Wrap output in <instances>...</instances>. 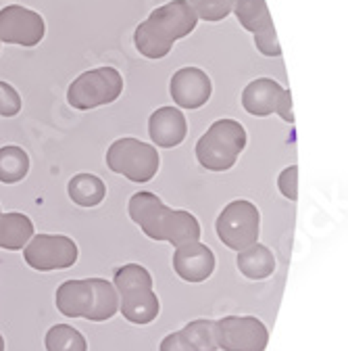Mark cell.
<instances>
[{
    "label": "cell",
    "mask_w": 348,
    "mask_h": 351,
    "mask_svg": "<svg viewBox=\"0 0 348 351\" xmlns=\"http://www.w3.org/2000/svg\"><path fill=\"white\" fill-rule=\"evenodd\" d=\"M148 134L150 141L161 149H173L184 143L188 134V123L180 109L176 107H161L148 119Z\"/></svg>",
    "instance_id": "9a60e30c"
},
{
    "label": "cell",
    "mask_w": 348,
    "mask_h": 351,
    "mask_svg": "<svg viewBox=\"0 0 348 351\" xmlns=\"http://www.w3.org/2000/svg\"><path fill=\"white\" fill-rule=\"evenodd\" d=\"M198 19L204 21H224L232 13L234 0H188Z\"/></svg>",
    "instance_id": "603a6c76"
},
{
    "label": "cell",
    "mask_w": 348,
    "mask_h": 351,
    "mask_svg": "<svg viewBox=\"0 0 348 351\" xmlns=\"http://www.w3.org/2000/svg\"><path fill=\"white\" fill-rule=\"evenodd\" d=\"M129 217L152 241H165L173 247L200 241L198 219L184 209L167 207L155 193L140 191L127 203Z\"/></svg>",
    "instance_id": "6da1fadb"
},
{
    "label": "cell",
    "mask_w": 348,
    "mask_h": 351,
    "mask_svg": "<svg viewBox=\"0 0 348 351\" xmlns=\"http://www.w3.org/2000/svg\"><path fill=\"white\" fill-rule=\"evenodd\" d=\"M246 130L236 119H217L196 143V159L209 171H228L246 149Z\"/></svg>",
    "instance_id": "5b68a950"
},
{
    "label": "cell",
    "mask_w": 348,
    "mask_h": 351,
    "mask_svg": "<svg viewBox=\"0 0 348 351\" xmlns=\"http://www.w3.org/2000/svg\"><path fill=\"white\" fill-rule=\"evenodd\" d=\"M278 189L286 199H298V165H290L278 176Z\"/></svg>",
    "instance_id": "d4e9b609"
},
{
    "label": "cell",
    "mask_w": 348,
    "mask_h": 351,
    "mask_svg": "<svg viewBox=\"0 0 348 351\" xmlns=\"http://www.w3.org/2000/svg\"><path fill=\"white\" fill-rule=\"evenodd\" d=\"M0 351H5V339H3V335H0Z\"/></svg>",
    "instance_id": "83f0119b"
},
{
    "label": "cell",
    "mask_w": 348,
    "mask_h": 351,
    "mask_svg": "<svg viewBox=\"0 0 348 351\" xmlns=\"http://www.w3.org/2000/svg\"><path fill=\"white\" fill-rule=\"evenodd\" d=\"M215 343L224 351H265L269 330L254 316H226L215 322Z\"/></svg>",
    "instance_id": "9c48e42d"
},
{
    "label": "cell",
    "mask_w": 348,
    "mask_h": 351,
    "mask_svg": "<svg viewBox=\"0 0 348 351\" xmlns=\"http://www.w3.org/2000/svg\"><path fill=\"white\" fill-rule=\"evenodd\" d=\"M173 270L186 282H204L215 270V253L200 241L180 245L173 255Z\"/></svg>",
    "instance_id": "5bb4252c"
},
{
    "label": "cell",
    "mask_w": 348,
    "mask_h": 351,
    "mask_svg": "<svg viewBox=\"0 0 348 351\" xmlns=\"http://www.w3.org/2000/svg\"><path fill=\"white\" fill-rule=\"evenodd\" d=\"M23 103L15 88L7 82L0 80V115L3 117H15L21 111Z\"/></svg>",
    "instance_id": "cb8c5ba5"
},
{
    "label": "cell",
    "mask_w": 348,
    "mask_h": 351,
    "mask_svg": "<svg viewBox=\"0 0 348 351\" xmlns=\"http://www.w3.org/2000/svg\"><path fill=\"white\" fill-rule=\"evenodd\" d=\"M236 266L250 280H265L276 272V257L269 247L254 243L238 251Z\"/></svg>",
    "instance_id": "e0dca14e"
},
{
    "label": "cell",
    "mask_w": 348,
    "mask_h": 351,
    "mask_svg": "<svg viewBox=\"0 0 348 351\" xmlns=\"http://www.w3.org/2000/svg\"><path fill=\"white\" fill-rule=\"evenodd\" d=\"M34 237V222L17 211L3 213L0 211V247L9 251L23 249Z\"/></svg>",
    "instance_id": "ac0fdd59"
},
{
    "label": "cell",
    "mask_w": 348,
    "mask_h": 351,
    "mask_svg": "<svg viewBox=\"0 0 348 351\" xmlns=\"http://www.w3.org/2000/svg\"><path fill=\"white\" fill-rule=\"evenodd\" d=\"M284 88L271 77L252 80L242 93V107L254 117H267L278 111Z\"/></svg>",
    "instance_id": "2e32d148"
},
{
    "label": "cell",
    "mask_w": 348,
    "mask_h": 351,
    "mask_svg": "<svg viewBox=\"0 0 348 351\" xmlns=\"http://www.w3.org/2000/svg\"><path fill=\"white\" fill-rule=\"evenodd\" d=\"M232 11L236 13L240 25L254 34V44L258 53L265 57H280L282 47L278 42V34L273 27V19L269 15L265 0H234Z\"/></svg>",
    "instance_id": "8fae6325"
},
{
    "label": "cell",
    "mask_w": 348,
    "mask_h": 351,
    "mask_svg": "<svg viewBox=\"0 0 348 351\" xmlns=\"http://www.w3.org/2000/svg\"><path fill=\"white\" fill-rule=\"evenodd\" d=\"M23 259L38 272L67 270L77 261V245L65 234H38L25 245Z\"/></svg>",
    "instance_id": "30bf717a"
},
{
    "label": "cell",
    "mask_w": 348,
    "mask_h": 351,
    "mask_svg": "<svg viewBox=\"0 0 348 351\" xmlns=\"http://www.w3.org/2000/svg\"><path fill=\"white\" fill-rule=\"evenodd\" d=\"M284 121L288 123H294V113H292V95L290 90H284L282 99H280V105H278V111H276Z\"/></svg>",
    "instance_id": "4316f807"
},
{
    "label": "cell",
    "mask_w": 348,
    "mask_h": 351,
    "mask_svg": "<svg viewBox=\"0 0 348 351\" xmlns=\"http://www.w3.org/2000/svg\"><path fill=\"white\" fill-rule=\"evenodd\" d=\"M57 310L67 318H85L92 322L111 320L119 312L115 287L105 278L67 280L57 289Z\"/></svg>",
    "instance_id": "3957f363"
},
{
    "label": "cell",
    "mask_w": 348,
    "mask_h": 351,
    "mask_svg": "<svg viewBox=\"0 0 348 351\" xmlns=\"http://www.w3.org/2000/svg\"><path fill=\"white\" fill-rule=\"evenodd\" d=\"M46 34V23L40 13L21 5H11L0 11V42L36 47Z\"/></svg>",
    "instance_id": "7c38bea8"
},
{
    "label": "cell",
    "mask_w": 348,
    "mask_h": 351,
    "mask_svg": "<svg viewBox=\"0 0 348 351\" xmlns=\"http://www.w3.org/2000/svg\"><path fill=\"white\" fill-rule=\"evenodd\" d=\"M107 165L111 171L132 182H150L161 165L157 147L138 138H119L107 151Z\"/></svg>",
    "instance_id": "52a82bcc"
},
{
    "label": "cell",
    "mask_w": 348,
    "mask_h": 351,
    "mask_svg": "<svg viewBox=\"0 0 348 351\" xmlns=\"http://www.w3.org/2000/svg\"><path fill=\"white\" fill-rule=\"evenodd\" d=\"M260 213L254 203L246 199L232 201L224 207V211L217 217V237L228 249L242 251L254 243H258L260 232Z\"/></svg>",
    "instance_id": "ba28073f"
},
{
    "label": "cell",
    "mask_w": 348,
    "mask_h": 351,
    "mask_svg": "<svg viewBox=\"0 0 348 351\" xmlns=\"http://www.w3.org/2000/svg\"><path fill=\"white\" fill-rule=\"evenodd\" d=\"M169 95L182 109H200L213 95V84L200 67H182L171 75Z\"/></svg>",
    "instance_id": "4fadbf2b"
},
{
    "label": "cell",
    "mask_w": 348,
    "mask_h": 351,
    "mask_svg": "<svg viewBox=\"0 0 348 351\" xmlns=\"http://www.w3.org/2000/svg\"><path fill=\"white\" fill-rule=\"evenodd\" d=\"M123 93V75L115 67H96L77 75L67 90V103L73 109L90 111L115 103Z\"/></svg>",
    "instance_id": "8992f818"
},
{
    "label": "cell",
    "mask_w": 348,
    "mask_h": 351,
    "mask_svg": "<svg viewBox=\"0 0 348 351\" xmlns=\"http://www.w3.org/2000/svg\"><path fill=\"white\" fill-rule=\"evenodd\" d=\"M69 199L79 207H96L107 197L105 182L94 173H77L67 184Z\"/></svg>",
    "instance_id": "d6986e66"
},
{
    "label": "cell",
    "mask_w": 348,
    "mask_h": 351,
    "mask_svg": "<svg viewBox=\"0 0 348 351\" xmlns=\"http://www.w3.org/2000/svg\"><path fill=\"white\" fill-rule=\"evenodd\" d=\"M186 339L198 351H217L215 343V320H194L182 328Z\"/></svg>",
    "instance_id": "7402d4cb"
},
{
    "label": "cell",
    "mask_w": 348,
    "mask_h": 351,
    "mask_svg": "<svg viewBox=\"0 0 348 351\" xmlns=\"http://www.w3.org/2000/svg\"><path fill=\"white\" fill-rule=\"evenodd\" d=\"M159 351H198V349L186 339V335H184L182 330H178V332L167 335V337L161 341Z\"/></svg>",
    "instance_id": "484cf974"
},
{
    "label": "cell",
    "mask_w": 348,
    "mask_h": 351,
    "mask_svg": "<svg viewBox=\"0 0 348 351\" xmlns=\"http://www.w3.org/2000/svg\"><path fill=\"white\" fill-rule=\"evenodd\" d=\"M29 171V155L21 147H3L0 149V182L17 184Z\"/></svg>",
    "instance_id": "ffe728a7"
},
{
    "label": "cell",
    "mask_w": 348,
    "mask_h": 351,
    "mask_svg": "<svg viewBox=\"0 0 348 351\" xmlns=\"http://www.w3.org/2000/svg\"><path fill=\"white\" fill-rule=\"evenodd\" d=\"M198 25V17L188 0H171L155 9L146 21L134 32V44L146 59H163L171 53L173 44L190 36Z\"/></svg>",
    "instance_id": "7a4b0ae2"
},
{
    "label": "cell",
    "mask_w": 348,
    "mask_h": 351,
    "mask_svg": "<svg viewBox=\"0 0 348 351\" xmlns=\"http://www.w3.org/2000/svg\"><path fill=\"white\" fill-rule=\"evenodd\" d=\"M113 287L119 297V312L127 322L144 326L157 320L161 303L152 291V276L146 268L138 263H125L115 272Z\"/></svg>",
    "instance_id": "277c9868"
},
{
    "label": "cell",
    "mask_w": 348,
    "mask_h": 351,
    "mask_svg": "<svg viewBox=\"0 0 348 351\" xmlns=\"http://www.w3.org/2000/svg\"><path fill=\"white\" fill-rule=\"evenodd\" d=\"M46 351H88L85 337L67 324H55L49 328L44 339Z\"/></svg>",
    "instance_id": "44dd1931"
}]
</instances>
